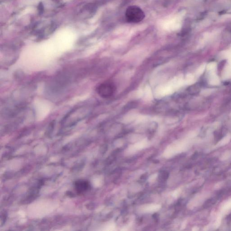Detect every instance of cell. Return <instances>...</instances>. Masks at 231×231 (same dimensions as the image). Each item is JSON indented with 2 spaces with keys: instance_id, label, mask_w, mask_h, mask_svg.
I'll use <instances>...</instances> for the list:
<instances>
[{
  "instance_id": "obj_1",
  "label": "cell",
  "mask_w": 231,
  "mask_h": 231,
  "mask_svg": "<svg viewBox=\"0 0 231 231\" xmlns=\"http://www.w3.org/2000/svg\"><path fill=\"white\" fill-rule=\"evenodd\" d=\"M125 16L127 22L137 23L142 21L145 18V14L140 7L137 6H129L126 9Z\"/></svg>"
},
{
  "instance_id": "obj_2",
  "label": "cell",
  "mask_w": 231,
  "mask_h": 231,
  "mask_svg": "<svg viewBox=\"0 0 231 231\" xmlns=\"http://www.w3.org/2000/svg\"><path fill=\"white\" fill-rule=\"evenodd\" d=\"M116 88L111 82H103L98 86L97 92L99 95L104 99L111 98L114 95Z\"/></svg>"
},
{
  "instance_id": "obj_3",
  "label": "cell",
  "mask_w": 231,
  "mask_h": 231,
  "mask_svg": "<svg viewBox=\"0 0 231 231\" xmlns=\"http://www.w3.org/2000/svg\"><path fill=\"white\" fill-rule=\"evenodd\" d=\"M89 187V183L86 180H78L75 184L76 191L79 194L83 193L84 192L87 191Z\"/></svg>"
},
{
  "instance_id": "obj_4",
  "label": "cell",
  "mask_w": 231,
  "mask_h": 231,
  "mask_svg": "<svg viewBox=\"0 0 231 231\" xmlns=\"http://www.w3.org/2000/svg\"><path fill=\"white\" fill-rule=\"evenodd\" d=\"M209 83L212 85H218L219 83V79L215 74L212 73L209 78Z\"/></svg>"
},
{
  "instance_id": "obj_5",
  "label": "cell",
  "mask_w": 231,
  "mask_h": 231,
  "mask_svg": "<svg viewBox=\"0 0 231 231\" xmlns=\"http://www.w3.org/2000/svg\"><path fill=\"white\" fill-rule=\"evenodd\" d=\"M169 174L168 172H161V173H160V178H161V179L163 180H166L169 178Z\"/></svg>"
},
{
  "instance_id": "obj_6",
  "label": "cell",
  "mask_w": 231,
  "mask_h": 231,
  "mask_svg": "<svg viewBox=\"0 0 231 231\" xmlns=\"http://www.w3.org/2000/svg\"><path fill=\"white\" fill-rule=\"evenodd\" d=\"M152 218L156 222H157L159 220V215L157 213H155L152 215Z\"/></svg>"
},
{
  "instance_id": "obj_7",
  "label": "cell",
  "mask_w": 231,
  "mask_h": 231,
  "mask_svg": "<svg viewBox=\"0 0 231 231\" xmlns=\"http://www.w3.org/2000/svg\"><path fill=\"white\" fill-rule=\"evenodd\" d=\"M147 178L148 173H145V174H143V175H142V176H141V177H140V180H142V181H145Z\"/></svg>"
},
{
  "instance_id": "obj_8",
  "label": "cell",
  "mask_w": 231,
  "mask_h": 231,
  "mask_svg": "<svg viewBox=\"0 0 231 231\" xmlns=\"http://www.w3.org/2000/svg\"><path fill=\"white\" fill-rule=\"evenodd\" d=\"M158 162H159V161H158V160H155V161H154V163H158Z\"/></svg>"
}]
</instances>
